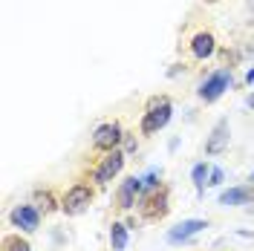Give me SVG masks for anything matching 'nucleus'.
Instances as JSON below:
<instances>
[{"label":"nucleus","mask_w":254,"mask_h":251,"mask_svg":"<svg viewBox=\"0 0 254 251\" xmlns=\"http://www.w3.org/2000/svg\"><path fill=\"white\" fill-rule=\"evenodd\" d=\"M174 119V104L171 98H150L147 101V110H144V119H142V133L144 136H153L159 133L162 127H168V122Z\"/></svg>","instance_id":"nucleus-1"},{"label":"nucleus","mask_w":254,"mask_h":251,"mask_svg":"<svg viewBox=\"0 0 254 251\" xmlns=\"http://www.w3.org/2000/svg\"><path fill=\"white\" fill-rule=\"evenodd\" d=\"M90 202H93V188L78 182V185H72V188L64 193L61 211L66 214V217H81V214L90 208Z\"/></svg>","instance_id":"nucleus-2"},{"label":"nucleus","mask_w":254,"mask_h":251,"mask_svg":"<svg viewBox=\"0 0 254 251\" xmlns=\"http://www.w3.org/2000/svg\"><path fill=\"white\" fill-rule=\"evenodd\" d=\"M168 188H156V190H142L139 196V211L144 220H162L168 214Z\"/></svg>","instance_id":"nucleus-3"},{"label":"nucleus","mask_w":254,"mask_h":251,"mask_svg":"<svg viewBox=\"0 0 254 251\" xmlns=\"http://www.w3.org/2000/svg\"><path fill=\"white\" fill-rule=\"evenodd\" d=\"M231 87V69H217V72H211L202 84H199V98L211 104V101H217L225 90Z\"/></svg>","instance_id":"nucleus-4"},{"label":"nucleus","mask_w":254,"mask_h":251,"mask_svg":"<svg viewBox=\"0 0 254 251\" xmlns=\"http://www.w3.org/2000/svg\"><path fill=\"white\" fill-rule=\"evenodd\" d=\"M122 168H125V150H110L107 156L98 162V168L93 171V179L98 182V185H107V182H113L119 173H122Z\"/></svg>","instance_id":"nucleus-5"},{"label":"nucleus","mask_w":254,"mask_h":251,"mask_svg":"<svg viewBox=\"0 0 254 251\" xmlns=\"http://www.w3.org/2000/svg\"><path fill=\"white\" fill-rule=\"evenodd\" d=\"M122 139H125V130H122V125H116V122H107V125L95 127L93 133V144L98 147V150H116L119 144H122Z\"/></svg>","instance_id":"nucleus-6"},{"label":"nucleus","mask_w":254,"mask_h":251,"mask_svg":"<svg viewBox=\"0 0 254 251\" xmlns=\"http://www.w3.org/2000/svg\"><path fill=\"white\" fill-rule=\"evenodd\" d=\"M9 220H12L15 228L32 234V231H38V225H41V211H38L35 205H17L15 211L9 214Z\"/></svg>","instance_id":"nucleus-7"},{"label":"nucleus","mask_w":254,"mask_h":251,"mask_svg":"<svg viewBox=\"0 0 254 251\" xmlns=\"http://www.w3.org/2000/svg\"><path fill=\"white\" fill-rule=\"evenodd\" d=\"M228 141H231V130H228V119H220L214 130H211V136L205 141V153L208 156H220L228 150Z\"/></svg>","instance_id":"nucleus-8"},{"label":"nucleus","mask_w":254,"mask_h":251,"mask_svg":"<svg viewBox=\"0 0 254 251\" xmlns=\"http://www.w3.org/2000/svg\"><path fill=\"white\" fill-rule=\"evenodd\" d=\"M142 190H144V179L142 176H127L125 182H122V188H119V208L130 211L133 205L139 202Z\"/></svg>","instance_id":"nucleus-9"},{"label":"nucleus","mask_w":254,"mask_h":251,"mask_svg":"<svg viewBox=\"0 0 254 251\" xmlns=\"http://www.w3.org/2000/svg\"><path fill=\"white\" fill-rule=\"evenodd\" d=\"M202 228H208L205 220H182L179 225H174L171 231H168V243L171 246H179V243H188L190 237H196Z\"/></svg>","instance_id":"nucleus-10"},{"label":"nucleus","mask_w":254,"mask_h":251,"mask_svg":"<svg viewBox=\"0 0 254 251\" xmlns=\"http://www.w3.org/2000/svg\"><path fill=\"white\" fill-rule=\"evenodd\" d=\"M214 52H217V41H214L211 32H196V35L190 38V55H193L196 61H205Z\"/></svg>","instance_id":"nucleus-11"},{"label":"nucleus","mask_w":254,"mask_h":251,"mask_svg":"<svg viewBox=\"0 0 254 251\" xmlns=\"http://www.w3.org/2000/svg\"><path fill=\"white\" fill-rule=\"evenodd\" d=\"M254 202V190L252 188H228L220 193V205L234 208V205H252Z\"/></svg>","instance_id":"nucleus-12"},{"label":"nucleus","mask_w":254,"mask_h":251,"mask_svg":"<svg viewBox=\"0 0 254 251\" xmlns=\"http://www.w3.org/2000/svg\"><path fill=\"white\" fill-rule=\"evenodd\" d=\"M208 176H211V168H208L205 162L193 165V171H190V182H193V188H196L199 196H202V190H205V185H208Z\"/></svg>","instance_id":"nucleus-13"},{"label":"nucleus","mask_w":254,"mask_h":251,"mask_svg":"<svg viewBox=\"0 0 254 251\" xmlns=\"http://www.w3.org/2000/svg\"><path fill=\"white\" fill-rule=\"evenodd\" d=\"M110 246H113V251L127 249V225L125 222H113L110 225Z\"/></svg>","instance_id":"nucleus-14"},{"label":"nucleus","mask_w":254,"mask_h":251,"mask_svg":"<svg viewBox=\"0 0 254 251\" xmlns=\"http://www.w3.org/2000/svg\"><path fill=\"white\" fill-rule=\"evenodd\" d=\"M35 208L44 211V214L55 211V199H52V193H49V190H35Z\"/></svg>","instance_id":"nucleus-15"},{"label":"nucleus","mask_w":254,"mask_h":251,"mask_svg":"<svg viewBox=\"0 0 254 251\" xmlns=\"http://www.w3.org/2000/svg\"><path fill=\"white\" fill-rule=\"evenodd\" d=\"M3 251H32V246L26 240H20L17 234H9L3 237Z\"/></svg>","instance_id":"nucleus-16"},{"label":"nucleus","mask_w":254,"mask_h":251,"mask_svg":"<svg viewBox=\"0 0 254 251\" xmlns=\"http://www.w3.org/2000/svg\"><path fill=\"white\" fill-rule=\"evenodd\" d=\"M222 179H225V171H222V168H211L208 185H211V188H217V185H222Z\"/></svg>","instance_id":"nucleus-17"},{"label":"nucleus","mask_w":254,"mask_h":251,"mask_svg":"<svg viewBox=\"0 0 254 251\" xmlns=\"http://www.w3.org/2000/svg\"><path fill=\"white\" fill-rule=\"evenodd\" d=\"M133 150H136V139H130V136H127V139H125V153H133Z\"/></svg>","instance_id":"nucleus-18"},{"label":"nucleus","mask_w":254,"mask_h":251,"mask_svg":"<svg viewBox=\"0 0 254 251\" xmlns=\"http://www.w3.org/2000/svg\"><path fill=\"white\" fill-rule=\"evenodd\" d=\"M246 81H249V84H254V66L249 69V72H246Z\"/></svg>","instance_id":"nucleus-19"},{"label":"nucleus","mask_w":254,"mask_h":251,"mask_svg":"<svg viewBox=\"0 0 254 251\" xmlns=\"http://www.w3.org/2000/svg\"><path fill=\"white\" fill-rule=\"evenodd\" d=\"M249 214H254V205H249Z\"/></svg>","instance_id":"nucleus-20"},{"label":"nucleus","mask_w":254,"mask_h":251,"mask_svg":"<svg viewBox=\"0 0 254 251\" xmlns=\"http://www.w3.org/2000/svg\"><path fill=\"white\" fill-rule=\"evenodd\" d=\"M252 179H254V173H252Z\"/></svg>","instance_id":"nucleus-21"}]
</instances>
